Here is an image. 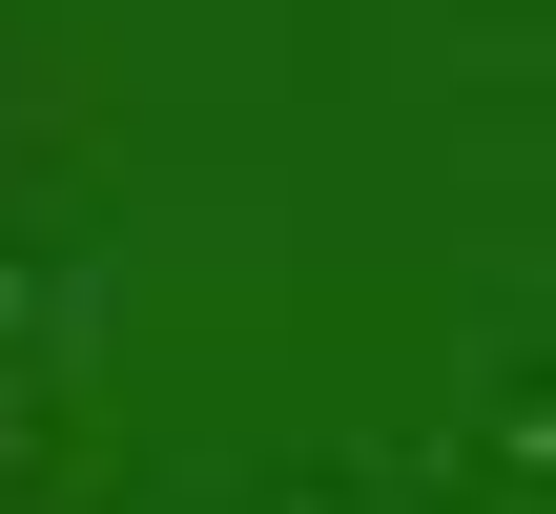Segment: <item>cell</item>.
Listing matches in <instances>:
<instances>
[]
</instances>
